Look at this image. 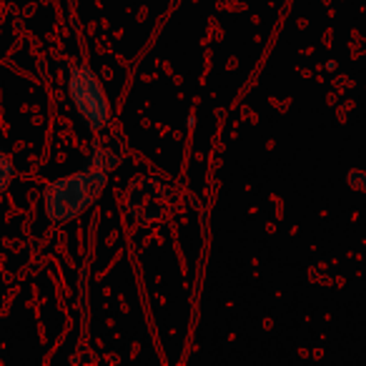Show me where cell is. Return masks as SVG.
I'll return each instance as SVG.
<instances>
[{
  "label": "cell",
  "instance_id": "6da1fadb",
  "mask_svg": "<svg viewBox=\"0 0 366 366\" xmlns=\"http://www.w3.org/2000/svg\"><path fill=\"white\" fill-rule=\"evenodd\" d=\"M108 181V168L98 166L96 161H88L86 168L73 176L51 181L43 189V209L53 224H66V221L81 216L86 209L96 204L103 194V186Z\"/></svg>",
  "mask_w": 366,
  "mask_h": 366
},
{
  "label": "cell",
  "instance_id": "7a4b0ae2",
  "mask_svg": "<svg viewBox=\"0 0 366 366\" xmlns=\"http://www.w3.org/2000/svg\"><path fill=\"white\" fill-rule=\"evenodd\" d=\"M68 96L78 116L88 123V128L101 131L111 123V106L101 81L88 66H73L68 71Z\"/></svg>",
  "mask_w": 366,
  "mask_h": 366
},
{
  "label": "cell",
  "instance_id": "3957f363",
  "mask_svg": "<svg viewBox=\"0 0 366 366\" xmlns=\"http://www.w3.org/2000/svg\"><path fill=\"white\" fill-rule=\"evenodd\" d=\"M11 181H13V161L0 151V191H6Z\"/></svg>",
  "mask_w": 366,
  "mask_h": 366
}]
</instances>
